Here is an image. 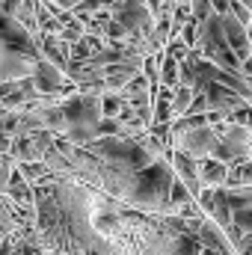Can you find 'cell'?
<instances>
[{"mask_svg":"<svg viewBox=\"0 0 252 255\" xmlns=\"http://www.w3.org/2000/svg\"><path fill=\"white\" fill-rule=\"evenodd\" d=\"M63 113H65V139L77 142V145H89L92 139L101 136V95H89V92H74L63 98Z\"/></svg>","mask_w":252,"mask_h":255,"instance_id":"1","label":"cell"},{"mask_svg":"<svg viewBox=\"0 0 252 255\" xmlns=\"http://www.w3.org/2000/svg\"><path fill=\"white\" fill-rule=\"evenodd\" d=\"M223 122H205V125H196V128H184V130H172V148L178 151H187L193 154L196 160L202 157H211L217 142H220V130H223Z\"/></svg>","mask_w":252,"mask_h":255,"instance_id":"2","label":"cell"},{"mask_svg":"<svg viewBox=\"0 0 252 255\" xmlns=\"http://www.w3.org/2000/svg\"><path fill=\"white\" fill-rule=\"evenodd\" d=\"M220 130V142L214 148L211 157L223 160V163H238V160H247L252 154V130L244 125H235V122H223Z\"/></svg>","mask_w":252,"mask_h":255,"instance_id":"3","label":"cell"},{"mask_svg":"<svg viewBox=\"0 0 252 255\" xmlns=\"http://www.w3.org/2000/svg\"><path fill=\"white\" fill-rule=\"evenodd\" d=\"M113 18L127 30L130 39H145L154 27V12L148 0H119L113 3Z\"/></svg>","mask_w":252,"mask_h":255,"instance_id":"4","label":"cell"},{"mask_svg":"<svg viewBox=\"0 0 252 255\" xmlns=\"http://www.w3.org/2000/svg\"><path fill=\"white\" fill-rule=\"evenodd\" d=\"M33 83H36V89L45 95V98H68V95H74L77 92V83H71L68 80V74H65L60 65H54L51 60H39L36 63V71H33Z\"/></svg>","mask_w":252,"mask_h":255,"instance_id":"5","label":"cell"},{"mask_svg":"<svg viewBox=\"0 0 252 255\" xmlns=\"http://www.w3.org/2000/svg\"><path fill=\"white\" fill-rule=\"evenodd\" d=\"M54 145H57V133H54V130H30V133L12 136V151H9V154H12L18 163L45 160Z\"/></svg>","mask_w":252,"mask_h":255,"instance_id":"6","label":"cell"},{"mask_svg":"<svg viewBox=\"0 0 252 255\" xmlns=\"http://www.w3.org/2000/svg\"><path fill=\"white\" fill-rule=\"evenodd\" d=\"M220 21H223V30H226V39H229L232 51L238 54L241 63H247V60L252 57V42H250V30H247V24H244L241 18H235L232 12L220 15Z\"/></svg>","mask_w":252,"mask_h":255,"instance_id":"7","label":"cell"},{"mask_svg":"<svg viewBox=\"0 0 252 255\" xmlns=\"http://www.w3.org/2000/svg\"><path fill=\"white\" fill-rule=\"evenodd\" d=\"M169 160H172L175 175H178V178L190 187V193L199 199V193L205 190V184H202V178H199V160H196L193 154H187V151H178V148L169 151Z\"/></svg>","mask_w":252,"mask_h":255,"instance_id":"8","label":"cell"},{"mask_svg":"<svg viewBox=\"0 0 252 255\" xmlns=\"http://www.w3.org/2000/svg\"><path fill=\"white\" fill-rule=\"evenodd\" d=\"M39 48H42V57L45 60H51L54 65H60V68H68L71 63V45L65 42L63 36H57V33H42L39 36Z\"/></svg>","mask_w":252,"mask_h":255,"instance_id":"9","label":"cell"},{"mask_svg":"<svg viewBox=\"0 0 252 255\" xmlns=\"http://www.w3.org/2000/svg\"><path fill=\"white\" fill-rule=\"evenodd\" d=\"M229 169L232 163H223L217 157H202L199 160V178L205 187H226L229 184Z\"/></svg>","mask_w":252,"mask_h":255,"instance_id":"10","label":"cell"},{"mask_svg":"<svg viewBox=\"0 0 252 255\" xmlns=\"http://www.w3.org/2000/svg\"><path fill=\"white\" fill-rule=\"evenodd\" d=\"M226 187H252V157L232 163L229 169V184Z\"/></svg>","mask_w":252,"mask_h":255,"instance_id":"11","label":"cell"},{"mask_svg":"<svg viewBox=\"0 0 252 255\" xmlns=\"http://www.w3.org/2000/svg\"><path fill=\"white\" fill-rule=\"evenodd\" d=\"M178 83H181V63L163 51V63H160V86L175 89Z\"/></svg>","mask_w":252,"mask_h":255,"instance_id":"12","label":"cell"},{"mask_svg":"<svg viewBox=\"0 0 252 255\" xmlns=\"http://www.w3.org/2000/svg\"><path fill=\"white\" fill-rule=\"evenodd\" d=\"M193 98H196V89L187 86V83H178V86L172 89V110H175V119H178V116H187Z\"/></svg>","mask_w":252,"mask_h":255,"instance_id":"13","label":"cell"},{"mask_svg":"<svg viewBox=\"0 0 252 255\" xmlns=\"http://www.w3.org/2000/svg\"><path fill=\"white\" fill-rule=\"evenodd\" d=\"M15 163L18 160L12 154H0V196H6V187H9V178H12Z\"/></svg>","mask_w":252,"mask_h":255,"instance_id":"14","label":"cell"},{"mask_svg":"<svg viewBox=\"0 0 252 255\" xmlns=\"http://www.w3.org/2000/svg\"><path fill=\"white\" fill-rule=\"evenodd\" d=\"M229 122H235V125H244V128H250L252 130V104L250 101H244L232 116H229Z\"/></svg>","mask_w":252,"mask_h":255,"instance_id":"15","label":"cell"},{"mask_svg":"<svg viewBox=\"0 0 252 255\" xmlns=\"http://www.w3.org/2000/svg\"><path fill=\"white\" fill-rule=\"evenodd\" d=\"M190 9H193V18H196V21H208V18L217 12L211 0H190Z\"/></svg>","mask_w":252,"mask_h":255,"instance_id":"16","label":"cell"},{"mask_svg":"<svg viewBox=\"0 0 252 255\" xmlns=\"http://www.w3.org/2000/svg\"><path fill=\"white\" fill-rule=\"evenodd\" d=\"M45 3H51V6H54L57 12H71V9H74V6H77L80 0H45Z\"/></svg>","mask_w":252,"mask_h":255,"instance_id":"17","label":"cell"},{"mask_svg":"<svg viewBox=\"0 0 252 255\" xmlns=\"http://www.w3.org/2000/svg\"><path fill=\"white\" fill-rule=\"evenodd\" d=\"M199 255H226V253H220V250H211V247H202V253Z\"/></svg>","mask_w":252,"mask_h":255,"instance_id":"18","label":"cell"},{"mask_svg":"<svg viewBox=\"0 0 252 255\" xmlns=\"http://www.w3.org/2000/svg\"><path fill=\"white\" fill-rule=\"evenodd\" d=\"M241 3H244V6H250V9H252V0H241Z\"/></svg>","mask_w":252,"mask_h":255,"instance_id":"19","label":"cell"},{"mask_svg":"<svg viewBox=\"0 0 252 255\" xmlns=\"http://www.w3.org/2000/svg\"><path fill=\"white\" fill-rule=\"evenodd\" d=\"M247 30H250V42H252V24H250V27H247Z\"/></svg>","mask_w":252,"mask_h":255,"instance_id":"20","label":"cell"}]
</instances>
